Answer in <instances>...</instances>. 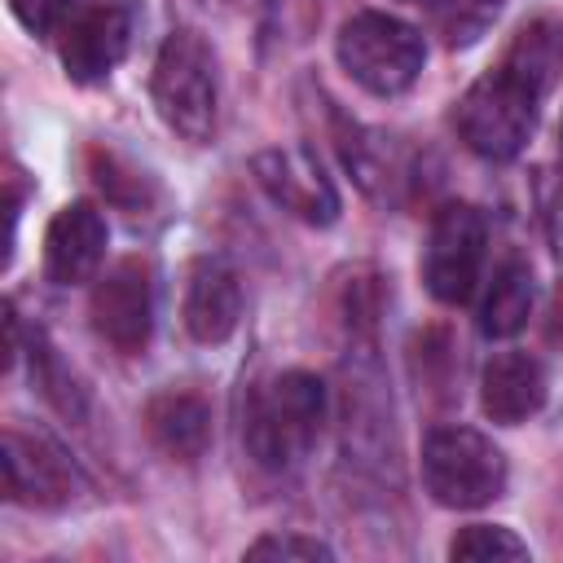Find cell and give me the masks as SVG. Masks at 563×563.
<instances>
[{
	"instance_id": "1",
	"label": "cell",
	"mask_w": 563,
	"mask_h": 563,
	"mask_svg": "<svg viewBox=\"0 0 563 563\" xmlns=\"http://www.w3.org/2000/svg\"><path fill=\"white\" fill-rule=\"evenodd\" d=\"M325 422V387L317 374L308 369H282L268 383H260L246 400V422H242V440L246 453L268 466V471H286L295 462H303L321 435Z\"/></svg>"
},
{
	"instance_id": "2",
	"label": "cell",
	"mask_w": 563,
	"mask_h": 563,
	"mask_svg": "<svg viewBox=\"0 0 563 563\" xmlns=\"http://www.w3.org/2000/svg\"><path fill=\"white\" fill-rule=\"evenodd\" d=\"M150 92H154L163 123L176 136H185L194 145L211 141L216 110H220V79H216V53L198 31L180 26L163 40V48L154 57Z\"/></svg>"
},
{
	"instance_id": "3",
	"label": "cell",
	"mask_w": 563,
	"mask_h": 563,
	"mask_svg": "<svg viewBox=\"0 0 563 563\" xmlns=\"http://www.w3.org/2000/svg\"><path fill=\"white\" fill-rule=\"evenodd\" d=\"M334 53H339V66L347 70V79H356L374 97L409 92L422 75V62H427L422 31L391 18V13H374V9L352 13L339 26Z\"/></svg>"
},
{
	"instance_id": "4",
	"label": "cell",
	"mask_w": 563,
	"mask_h": 563,
	"mask_svg": "<svg viewBox=\"0 0 563 563\" xmlns=\"http://www.w3.org/2000/svg\"><path fill=\"white\" fill-rule=\"evenodd\" d=\"M541 101L545 97L532 84H523L519 75L497 66L462 92V101L453 110V128L471 154H479L488 163H506L528 145Z\"/></svg>"
},
{
	"instance_id": "5",
	"label": "cell",
	"mask_w": 563,
	"mask_h": 563,
	"mask_svg": "<svg viewBox=\"0 0 563 563\" xmlns=\"http://www.w3.org/2000/svg\"><path fill=\"white\" fill-rule=\"evenodd\" d=\"M422 484L449 510H475L506 493V457L475 427H435L422 440Z\"/></svg>"
},
{
	"instance_id": "6",
	"label": "cell",
	"mask_w": 563,
	"mask_h": 563,
	"mask_svg": "<svg viewBox=\"0 0 563 563\" xmlns=\"http://www.w3.org/2000/svg\"><path fill=\"white\" fill-rule=\"evenodd\" d=\"M488 251V224L471 202H449L435 211L422 246V282L440 303H466Z\"/></svg>"
},
{
	"instance_id": "7",
	"label": "cell",
	"mask_w": 563,
	"mask_h": 563,
	"mask_svg": "<svg viewBox=\"0 0 563 563\" xmlns=\"http://www.w3.org/2000/svg\"><path fill=\"white\" fill-rule=\"evenodd\" d=\"M92 330L123 356H136L154 330V268L141 255L110 264L88 299Z\"/></svg>"
},
{
	"instance_id": "8",
	"label": "cell",
	"mask_w": 563,
	"mask_h": 563,
	"mask_svg": "<svg viewBox=\"0 0 563 563\" xmlns=\"http://www.w3.org/2000/svg\"><path fill=\"white\" fill-rule=\"evenodd\" d=\"M0 466H4V493L9 501L18 506H40V510H53V506H66L75 493H79V471L75 462L48 440V435H31L22 427H4V453H0Z\"/></svg>"
},
{
	"instance_id": "9",
	"label": "cell",
	"mask_w": 563,
	"mask_h": 563,
	"mask_svg": "<svg viewBox=\"0 0 563 563\" xmlns=\"http://www.w3.org/2000/svg\"><path fill=\"white\" fill-rule=\"evenodd\" d=\"M255 180L282 211L299 216L303 224H334L339 216V194L330 176L299 145H286V150L277 145V150L255 154Z\"/></svg>"
},
{
	"instance_id": "10",
	"label": "cell",
	"mask_w": 563,
	"mask_h": 563,
	"mask_svg": "<svg viewBox=\"0 0 563 563\" xmlns=\"http://www.w3.org/2000/svg\"><path fill=\"white\" fill-rule=\"evenodd\" d=\"M132 22L119 4H84L57 26V57L75 84L106 79L128 53Z\"/></svg>"
},
{
	"instance_id": "11",
	"label": "cell",
	"mask_w": 563,
	"mask_h": 563,
	"mask_svg": "<svg viewBox=\"0 0 563 563\" xmlns=\"http://www.w3.org/2000/svg\"><path fill=\"white\" fill-rule=\"evenodd\" d=\"M106 255V220L92 202H66L44 233V277L57 286L92 282Z\"/></svg>"
},
{
	"instance_id": "12",
	"label": "cell",
	"mask_w": 563,
	"mask_h": 563,
	"mask_svg": "<svg viewBox=\"0 0 563 563\" xmlns=\"http://www.w3.org/2000/svg\"><path fill=\"white\" fill-rule=\"evenodd\" d=\"M242 321V286L238 273L220 255H202L185 282V330L198 343H224Z\"/></svg>"
},
{
	"instance_id": "13",
	"label": "cell",
	"mask_w": 563,
	"mask_h": 563,
	"mask_svg": "<svg viewBox=\"0 0 563 563\" xmlns=\"http://www.w3.org/2000/svg\"><path fill=\"white\" fill-rule=\"evenodd\" d=\"M545 365L528 352H497L479 374V409L497 427H519L545 405Z\"/></svg>"
},
{
	"instance_id": "14",
	"label": "cell",
	"mask_w": 563,
	"mask_h": 563,
	"mask_svg": "<svg viewBox=\"0 0 563 563\" xmlns=\"http://www.w3.org/2000/svg\"><path fill=\"white\" fill-rule=\"evenodd\" d=\"M145 427H150V440L167 457H180V462L202 457L207 444H211V409L194 391H163V396H154L150 409H145Z\"/></svg>"
},
{
	"instance_id": "15",
	"label": "cell",
	"mask_w": 563,
	"mask_h": 563,
	"mask_svg": "<svg viewBox=\"0 0 563 563\" xmlns=\"http://www.w3.org/2000/svg\"><path fill=\"white\" fill-rule=\"evenodd\" d=\"M501 66H506L510 75H519L523 84H532V88L545 97V92L559 84V75H563V22H559V18H537V22H528V26L510 40Z\"/></svg>"
},
{
	"instance_id": "16",
	"label": "cell",
	"mask_w": 563,
	"mask_h": 563,
	"mask_svg": "<svg viewBox=\"0 0 563 563\" xmlns=\"http://www.w3.org/2000/svg\"><path fill=\"white\" fill-rule=\"evenodd\" d=\"M532 268L523 260H506L497 273H493V286L479 303V330L488 339H510L528 325V312H532Z\"/></svg>"
},
{
	"instance_id": "17",
	"label": "cell",
	"mask_w": 563,
	"mask_h": 563,
	"mask_svg": "<svg viewBox=\"0 0 563 563\" xmlns=\"http://www.w3.org/2000/svg\"><path fill=\"white\" fill-rule=\"evenodd\" d=\"M431 31L449 44V48H466L475 44L501 13V0H422Z\"/></svg>"
},
{
	"instance_id": "18",
	"label": "cell",
	"mask_w": 563,
	"mask_h": 563,
	"mask_svg": "<svg viewBox=\"0 0 563 563\" xmlns=\"http://www.w3.org/2000/svg\"><path fill=\"white\" fill-rule=\"evenodd\" d=\"M453 559H528V545L497 523H471L449 541Z\"/></svg>"
},
{
	"instance_id": "19",
	"label": "cell",
	"mask_w": 563,
	"mask_h": 563,
	"mask_svg": "<svg viewBox=\"0 0 563 563\" xmlns=\"http://www.w3.org/2000/svg\"><path fill=\"white\" fill-rule=\"evenodd\" d=\"M246 559H330V545L299 532H273L246 545Z\"/></svg>"
},
{
	"instance_id": "20",
	"label": "cell",
	"mask_w": 563,
	"mask_h": 563,
	"mask_svg": "<svg viewBox=\"0 0 563 563\" xmlns=\"http://www.w3.org/2000/svg\"><path fill=\"white\" fill-rule=\"evenodd\" d=\"M70 4H75V0H9L13 18H18L26 31H35V35L57 31V26L70 18Z\"/></svg>"
},
{
	"instance_id": "21",
	"label": "cell",
	"mask_w": 563,
	"mask_h": 563,
	"mask_svg": "<svg viewBox=\"0 0 563 563\" xmlns=\"http://www.w3.org/2000/svg\"><path fill=\"white\" fill-rule=\"evenodd\" d=\"M550 229H554V246L563 251V167H559V194H554V207H550Z\"/></svg>"
},
{
	"instance_id": "22",
	"label": "cell",
	"mask_w": 563,
	"mask_h": 563,
	"mask_svg": "<svg viewBox=\"0 0 563 563\" xmlns=\"http://www.w3.org/2000/svg\"><path fill=\"white\" fill-rule=\"evenodd\" d=\"M409 4H422V0H409Z\"/></svg>"
},
{
	"instance_id": "23",
	"label": "cell",
	"mask_w": 563,
	"mask_h": 563,
	"mask_svg": "<svg viewBox=\"0 0 563 563\" xmlns=\"http://www.w3.org/2000/svg\"><path fill=\"white\" fill-rule=\"evenodd\" d=\"M559 136H563V128H559Z\"/></svg>"
}]
</instances>
